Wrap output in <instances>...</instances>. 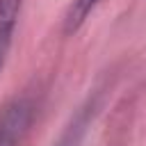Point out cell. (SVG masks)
Masks as SVG:
<instances>
[{
  "label": "cell",
  "mask_w": 146,
  "mask_h": 146,
  "mask_svg": "<svg viewBox=\"0 0 146 146\" xmlns=\"http://www.w3.org/2000/svg\"><path fill=\"white\" fill-rule=\"evenodd\" d=\"M96 107H98V103L89 98V100L78 110V114L71 119V123L64 128V132L59 135V139L55 141V146H78V144L82 141V137H84V132H87L94 114H96Z\"/></svg>",
  "instance_id": "cell-2"
},
{
  "label": "cell",
  "mask_w": 146,
  "mask_h": 146,
  "mask_svg": "<svg viewBox=\"0 0 146 146\" xmlns=\"http://www.w3.org/2000/svg\"><path fill=\"white\" fill-rule=\"evenodd\" d=\"M34 116V105L30 98L21 96L9 100L0 110V146H21Z\"/></svg>",
  "instance_id": "cell-1"
},
{
  "label": "cell",
  "mask_w": 146,
  "mask_h": 146,
  "mask_svg": "<svg viewBox=\"0 0 146 146\" xmlns=\"http://www.w3.org/2000/svg\"><path fill=\"white\" fill-rule=\"evenodd\" d=\"M21 2L23 0H0V68H2V62L11 46V34L16 27Z\"/></svg>",
  "instance_id": "cell-3"
},
{
  "label": "cell",
  "mask_w": 146,
  "mask_h": 146,
  "mask_svg": "<svg viewBox=\"0 0 146 146\" xmlns=\"http://www.w3.org/2000/svg\"><path fill=\"white\" fill-rule=\"evenodd\" d=\"M100 0H73L68 11H66V18H64V30L66 32H75L84 21L87 16L98 7Z\"/></svg>",
  "instance_id": "cell-4"
}]
</instances>
